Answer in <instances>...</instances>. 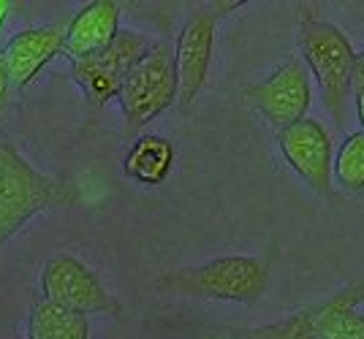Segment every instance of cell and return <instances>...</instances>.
<instances>
[{
  "label": "cell",
  "mask_w": 364,
  "mask_h": 339,
  "mask_svg": "<svg viewBox=\"0 0 364 339\" xmlns=\"http://www.w3.org/2000/svg\"><path fill=\"white\" fill-rule=\"evenodd\" d=\"M3 62L11 79V87H25L38 77V71L49 65L58 55H63V28H28L9 38L0 49Z\"/></svg>",
  "instance_id": "8fae6325"
},
{
  "label": "cell",
  "mask_w": 364,
  "mask_h": 339,
  "mask_svg": "<svg viewBox=\"0 0 364 339\" xmlns=\"http://www.w3.org/2000/svg\"><path fill=\"white\" fill-rule=\"evenodd\" d=\"M9 93H11V79H9L6 62H3V52H0V114H3V109L9 106Z\"/></svg>",
  "instance_id": "2e32d148"
},
{
  "label": "cell",
  "mask_w": 364,
  "mask_h": 339,
  "mask_svg": "<svg viewBox=\"0 0 364 339\" xmlns=\"http://www.w3.org/2000/svg\"><path fill=\"white\" fill-rule=\"evenodd\" d=\"M310 95V77L302 60H289L269 79L245 87V101L277 130L304 120Z\"/></svg>",
  "instance_id": "9c48e42d"
},
{
  "label": "cell",
  "mask_w": 364,
  "mask_h": 339,
  "mask_svg": "<svg viewBox=\"0 0 364 339\" xmlns=\"http://www.w3.org/2000/svg\"><path fill=\"white\" fill-rule=\"evenodd\" d=\"M152 44L131 30H120L114 41L104 52L85 57V60H71V77L82 87L90 106H107L112 98H117L125 77L134 71L147 49Z\"/></svg>",
  "instance_id": "52a82bcc"
},
{
  "label": "cell",
  "mask_w": 364,
  "mask_h": 339,
  "mask_svg": "<svg viewBox=\"0 0 364 339\" xmlns=\"http://www.w3.org/2000/svg\"><path fill=\"white\" fill-rule=\"evenodd\" d=\"M299 47L304 62L318 82L321 101L334 117V125L346 130L348 120V98L353 93V62L356 52L350 49L348 38L340 28L323 19L304 16L299 28Z\"/></svg>",
  "instance_id": "3957f363"
},
{
  "label": "cell",
  "mask_w": 364,
  "mask_h": 339,
  "mask_svg": "<svg viewBox=\"0 0 364 339\" xmlns=\"http://www.w3.org/2000/svg\"><path fill=\"white\" fill-rule=\"evenodd\" d=\"M242 3H213L196 9L188 16L185 28L177 35V47H174V74H177V101L182 111L196 104L198 93L207 82V71L213 62V47H215V25L223 14H231L234 9H240Z\"/></svg>",
  "instance_id": "8992f818"
},
{
  "label": "cell",
  "mask_w": 364,
  "mask_h": 339,
  "mask_svg": "<svg viewBox=\"0 0 364 339\" xmlns=\"http://www.w3.org/2000/svg\"><path fill=\"white\" fill-rule=\"evenodd\" d=\"M117 33H120V6L112 0L87 3L63 30V55H68L71 60L92 57L104 52Z\"/></svg>",
  "instance_id": "7c38bea8"
},
{
  "label": "cell",
  "mask_w": 364,
  "mask_h": 339,
  "mask_svg": "<svg viewBox=\"0 0 364 339\" xmlns=\"http://www.w3.org/2000/svg\"><path fill=\"white\" fill-rule=\"evenodd\" d=\"M174 166V147L164 136H141L125 155L122 169L139 185H161Z\"/></svg>",
  "instance_id": "4fadbf2b"
},
{
  "label": "cell",
  "mask_w": 364,
  "mask_h": 339,
  "mask_svg": "<svg viewBox=\"0 0 364 339\" xmlns=\"http://www.w3.org/2000/svg\"><path fill=\"white\" fill-rule=\"evenodd\" d=\"M277 147L283 160L302 177L307 187H313L321 196H329L332 190V166L334 147L329 130L318 120H299L283 130H277Z\"/></svg>",
  "instance_id": "30bf717a"
},
{
  "label": "cell",
  "mask_w": 364,
  "mask_h": 339,
  "mask_svg": "<svg viewBox=\"0 0 364 339\" xmlns=\"http://www.w3.org/2000/svg\"><path fill=\"white\" fill-rule=\"evenodd\" d=\"M353 87H364V52L356 55V62H353Z\"/></svg>",
  "instance_id": "e0dca14e"
},
{
  "label": "cell",
  "mask_w": 364,
  "mask_h": 339,
  "mask_svg": "<svg viewBox=\"0 0 364 339\" xmlns=\"http://www.w3.org/2000/svg\"><path fill=\"white\" fill-rule=\"evenodd\" d=\"M359 315H362V321H364V307H362V309H359Z\"/></svg>",
  "instance_id": "ffe728a7"
},
{
  "label": "cell",
  "mask_w": 364,
  "mask_h": 339,
  "mask_svg": "<svg viewBox=\"0 0 364 339\" xmlns=\"http://www.w3.org/2000/svg\"><path fill=\"white\" fill-rule=\"evenodd\" d=\"M364 304V279L304 309L291 312L274 323L258 326L234 334V339H364V321L359 309Z\"/></svg>",
  "instance_id": "277c9868"
},
{
  "label": "cell",
  "mask_w": 364,
  "mask_h": 339,
  "mask_svg": "<svg viewBox=\"0 0 364 339\" xmlns=\"http://www.w3.org/2000/svg\"><path fill=\"white\" fill-rule=\"evenodd\" d=\"M269 285V266L256 255H223L158 277V288L193 299H218L250 304Z\"/></svg>",
  "instance_id": "7a4b0ae2"
},
{
  "label": "cell",
  "mask_w": 364,
  "mask_h": 339,
  "mask_svg": "<svg viewBox=\"0 0 364 339\" xmlns=\"http://www.w3.org/2000/svg\"><path fill=\"white\" fill-rule=\"evenodd\" d=\"M9 9H11V3H9V0H0V28H3V22H6Z\"/></svg>",
  "instance_id": "d6986e66"
},
{
  "label": "cell",
  "mask_w": 364,
  "mask_h": 339,
  "mask_svg": "<svg viewBox=\"0 0 364 339\" xmlns=\"http://www.w3.org/2000/svg\"><path fill=\"white\" fill-rule=\"evenodd\" d=\"M332 177L346 190H364V130L350 133L334 155Z\"/></svg>",
  "instance_id": "9a60e30c"
},
{
  "label": "cell",
  "mask_w": 364,
  "mask_h": 339,
  "mask_svg": "<svg viewBox=\"0 0 364 339\" xmlns=\"http://www.w3.org/2000/svg\"><path fill=\"white\" fill-rule=\"evenodd\" d=\"M356 114H359V123L364 128V87H356Z\"/></svg>",
  "instance_id": "ac0fdd59"
},
{
  "label": "cell",
  "mask_w": 364,
  "mask_h": 339,
  "mask_svg": "<svg viewBox=\"0 0 364 339\" xmlns=\"http://www.w3.org/2000/svg\"><path fill=\"white\" fill-rule=\"evenodd\" d=\"M117 101H120L128 133H136L139 128L152 123L177 101L174 49L166 41L152 44L147 55L134 65V71L122 82Z\"/></svg>",
  "instance_id": "5b68a950"
},
{
  "label": "cell",
  "mask_w": 364,
  "mask_h": 339,
  "mask_svg": "<svg viewBox=\"0 0 364 339\" xmlns=\"http://www.w3.org/2000/svg\"><path fill=\"white\" fill-rule=\"evenodd\" d=\"M41 293L44 301L79 312L85 318L101 312H120V304L109 296L98 274L74 255H55L44 263Z\"/></svg>",
  "instance_id": "ba28073f"
},
{
  "label": "cell",
  "mask_w": 364,
  "mask_h": 339,
  "mask_svg": "<svg viewBox=\"0 0 364 339\" xmlns=\"http://www.w3.org/2000/svg\"><path fill=\"white\" fill-rule=\"evenodd\" d=\"M79 199L76 182L36 171L11 141H0V250L38 212L74 206Z\"/></svg>",
  "instance_id": "6da1fadb"
},
{
  "label": "cell",
  "mask_w": 364,
  "mask_h": 339,
  "mask_svg": "<svg viewBox=\"0 0 364 339\" xmlns=\"http://www.w3.org/2000/svg\"><path fill=\"white\" fill-rule=\"evenodd\" d=\"M28 339H90V323L85 315L41 299L31 307Z\"/></svg>",
  "instance_id": "5bb4252c"
}]
</instances>
